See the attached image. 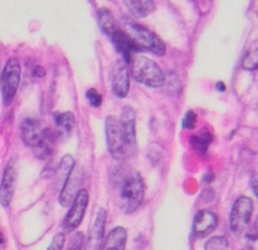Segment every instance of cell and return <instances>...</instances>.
Instances as JSON below:
<instances>
[{"mask_svg":"<svg viewBox=\"0 0 258 250\" xmlns=\"http://www.w3.org/2000/svg\"><path fill=\"white\" fill-rule=\"evenodd\" d=\"M112 187L118 207L125 214H133L141 206L145 196V184L141 174L133 167H117L112 173Z\"/></svg>","mask_w":258,"mask_h":250,"instance_id":"6da1fadb","label":"cell"},{"mask_svg":"<svg viewBox=\"0 0 258 250\" xmlns=\"http://www.w3.org/2000/svg\"><path fill=\"white\" fill-rule=\"evenodd\" d=\"M123 28L127 33L128 37L131 38L133 43L135 44L138 52L140 51H148V52L154 53L156 56L165 55V44L163 40L158 37L154 32L149 30L148 28L133 22V20H125L123 22Z\"/></svg>","mask_w":258,"mask_h":250,"instance_id":"7a4b0ae2","label":"cell"},{"mask_svg":"<svg viewBox=\"0 0 258 250\" xmlns=\"http://www.w3.org/2000/svg\"><path fill=\"white\" fill-rule=\"evenodd\" d=\"M131 76L134 80L149 87L158 88L165 85L166 77L159 65L144 56H136L131 61Z\"/></svg>","mask_w":258,"mask_h":250,"instance_id":"3957f363","label":"cell"},{"mask_svg":"<svg viewBox=\"0 0 258 250\" xmlns=\"http://www.w3.org/2000/svg\"><path fill=\"white\" fill-rule=\"evenodd\" d=\"M106 141L107 148L113 159L121 162L128 156L127 144H126L125 135H123L122 126H121L120 118L110 115L106 118Z\"/></svg>","mask_w":258,"mask_h":250,"instance_id":"277c9868","label":"cell"},{"mask_svg":"<svg viewBox=\"0 0 258 250\" xmlns=\"http://www.w3.org/2000/svg\"><path fill=\"white\" fill-rule=\"evenodd\" d=\"M22 67L18 58H10L7 61L2 73V97L5 106L10 105L14 100L20 83Z\"/></svg>","mask_w":258,"mask_h":250,"instance_id":"5b68a950","label":"cell"},{"mask_svg":"<svg viewBox=\"0 0 258 250\" xmlns=\"http://www.w3.org/2000/svg\"><path fill=\"white\" fill-rule=\"evenodd\" d=\"M252 211H253V201L249 197L241 196L234 201L229 216V225L234 235L241 236L247 231Z\"/></svg>","mask_w":258,"mask_h":250,"instance_id":"8992f818","label":"cell"},{"mask_svg":"<svg viewBox=\"0 0 258 250\" xmlns=\"http://www.w3.org/2000/svg\"><path fill=\"white\" fill-rule=\"evenodd\" d=\"M112 91L117 97L123 98L127 96L130 90V70L128 63L125 60L116 61L111 73Z\"/></svg>","mask_w":258,"mask_h":250,"instance_id":"52a82bcc","label":"cell"},{"mask_svg":"<svg viewBox=\"0 0 258 250\" xmlns=\"http://www.w3.org/2000/svg\"><path fill=\"white\" fill-rule=\"evenodd\" d=\"M87 206H88V192L83 188L81 189L78 196L76 197L75 202H73L72 206H71L68 214L66 215L64 224H63L64 231L71 232L80 226L81 222H82L83 220V216H85L86 214V209H87Z\"/></svg>","mask_w":258,"mask_h":250,"instance_id":"ba28073f","label":"cell"},{"mask_svg":"<svg viewBox=\"0 0 258 250\" xmlns=\"http://www.w3.org/2000/svg\"><path fill=\"white\" fill-rule=\"evenodd\" d=\"M120 121L126 144H127L128 156H134L138 149V143H136V115L131 106H123Z\"/></svg>","mask_w":258,"mask_h":250,"instance_id":"9c48e42d","label":"cell"},{"mask_svg":"<svg viewBox=\"0 0 258 250\" xmlns=\"http://www.w3.org/2000/svg\"><path fill=\"white\" fill-rule=\"evenodd\" d=\"M81 183H82V171L76 168L72 171L71 176L62 186L59 193V205L62 207H70L73 204L76 197L81 192Z\"/></svg>","mask_w":258,"mask_h":250,"instance_id":"30bf717a","label":"cell"},{"mask_svg":"<svg viewBox=\"0 0 258 250\" xmlns=\"http://www.w3.org/2000/svg\"><path fill=\"white\" fill-rule=\"evenodd\" d=\"M106 225V212L105 210H98L97 216L93 222L92 229L90 230V235L85 244L86 250H102L103 246V231H105Z\"/></svg>","mask_w":258,"mask_h":250,"instance_id":"8fae6325","label":"cell"},{"mask_svg":"<svg viewBox=\"0 0 258 250\" xmlns=\"http://www.w3.org/2000/svg\"><path fill=\"white\" fill-rule=\"evenodd\" d=\"M15 184H17V168H15L14 163H9L5 167L2 186H0V202H2L3 207H8L12 202Z\"/></svg>","mask_w":258,"mask_h":250,"instance_id":"7c38bea8","label":"cell"},{"mask_svg":"<svg viewBox=\"0 0 258 250\" xmlns=\"http://www.w3.org/2000/svg\"><path fill=\"white\" fill-rule=\"evenodd\" d=\"M218 225V217L213 211L209 210H201L197 212L193 222V232L194 235L199 237H204L213 231Z\"/></svg>","mask_w":258,"mask_h":250,"instance_id":"4fadbf2b","label":"cell"},{"mask_svg":"<svg viewBox=\"0 0 258 250\" xmlns=\"http://www.w3.org/2000/svg\"><path fill=\"white\" fill-rule=\"evenodd\" d=\"M19 131L23 143L27 146L34 148L38 144V141H39L40 136H42L43 129L37 119L25 118L24 120L22 121V124H20Z\"/></svg>","mask_w":258,"mask_h":250,"instance_id":"5bb4252c","label":"cell"},{"mask_svg":"<svg viewBox=\"0 0 258 250\" xmlns=\"http://www.w3.org/2000/svg\"><path fill=\"white\" fill-rule=\"evenodd\" d=\"M59 131H55L53 129H43L42 136L37 145L34 146V154L39 159H48L54 153L55 143L59 136Z\"/></svg>","mask_w":258,"mask_h":250,"instance_id":"9a60e30c","label":"cell"},{"mask_svg":"<svg viewBox=\"0 0 258 250\" xmlns=\"http://www.w3.org/2000/svg\"><path fill=\"white\" fill-rule=\"evenodd\" d=\"M97 17L101 30H102L111 40L116 39V38L122 33V29H121V27L118 25V23L116 22L115 17H113V14L107 9V8H101V9L98 10Z\"/></svg>","mask_w":258,"mask_h":250,"instance_id":"2e32d148","label":"cell"},{"mask_svg":"<svg viewBox=\"0 0 258 250\" xmlns=\"http://www.w3.org/2000/svg\"><path fill=\"white\" fill-rule=\"evenodd\" d=\"M127 241V231L125 227L117 226L106 236L102 250H125Z\"/></svg>","mask_w":258,"mask_h":250,"instance_id":"e0dca14e","label":"cell"},{"mask_svg":"<svg viewBox=\"0 0 258 250\" xmlns=\"http://www.w3.org/2000/svg\"><path fill=\"white\" fill-rule=\"evenodd\" d=\"M123 4L136 18L148 17L155 9V3L151 0H131V2H125Z\"/></svg>","mask_w":258,"mask_h":250,"instance_id":"ac0fdd59","label":"cell"},{"mask_svg":"<svg viewBox=\"0 0 258 250\" xmlns=\"http://www.w3.org/2000/svg\"><path fill=\"white\" fill-rule=\"evenodd\" d=\"M212 140H213V136H212L211 131L207 130V129H204V130L199 131V133L194 134V135L191 136L190 145H191V148L197 152V153L204 156V154L207 153V151H208Z\"/></svg>","mask_w":258,"mask_h":250,"instance_id":"d6986e66","label":"cell"},{"mask_svg":"<svg viewBox=\"0 0 258 250\" xmlns=\"http://www.w3.org/2000/svg\"><path fill=\"white\" fill-rule=\"evenodd\" d=\"M54 123L57 126V130L60 134H71L76 125V118L73 113L66 111V113H55Z\"/></svg>","mask_w":258,"mask_h":250,"instance_id":"ffe728a7","label":"cell"},{"mask_svg":"<svg viewBox=\"0 0 258 250\" xmlns=\"http://www.w3.org/2000/svg\"><path fill=\"white\" fill-rule=\"evenodd\" d=\"M242 68L246 71H254L258 68V40H254L242 58Z\"/></svg>","mask_w":258,"mask_h":250,"instance_id":"44dd1931","label":"cell"},{"mask_svg":"<svg viewBox=\"0 0 258 250\" xmlns=\"http://www.w3.org/2000/svg\"><path fill=\"white\" fill-rule=\"evenodd\" d=\"M73 169H75V159H73V157L71 154L63 156V158L60 159L59 166H58L57 171H55L58 182H62V184H64Z\"/></svg>","mask_w":258,"mask_h":250,"instance_id":"7402d4cb","label":"cell"},{"mask_svg":"<svg viewBox=\"0 0 258 250\" xmlns=\"http://www.w3.org/2000/svg\"><path fill=\"white\" fill-rule=\"evenodd\" d=\"M229 242L224 236H213L206 242L204 250H228Z\"/></svg>","mask_w":258,"mask_h":250,"instance_id":"603a6c76","label":"cell"},{"mask_svg":"<svg viewBox=\"0 0 258 250\" xmlns=\"http://www.w3.org/2000/svg\"><path fill=\"white\" fill-rule=\"evenodd\" d=\"M86 97H87L90 105L93 106V108H98L102 104V96L98 93L96 88H88V91L86 92Z\"/></svg>","mask_w":258,"mask_h":250,"instance_id":"cb8c5ba5","label":"cell"},{"mask_svg":"<svg viewBox=\"0 0 258 250\" xmlns=\"http://www.w3.org/2000/svg\"><path fill=\"white\" fill-rule=\"evenodd\" d=\"M197 124V114L193 110H188L181 120V126L184 129H194Z\"/></svg>","mask_w":258,"mask_h":250,"instance_id":"d4e9b609","label":"cell"},{"mask_svg":"<svg viewBox=\"0 0 258 250\" xmlns=\"http://www.w3.org/2000/svg\"><path fill=\"white\" fill-rule=\"evenodd\" d=\"M246 244L248 250H258V230H253L246 234Z\"/></svg>","mask_w":258,"mask_h":250,"instance_id":"484cf974","label":"cell"},{"mask_svg":"<svg viewBox=\"0 0 258 250\" xmlns=\"http://www.w3.org/2000/svg\"><path fill=\"white\" fill-rule=\"evenodd\" d=\"M63 246H64V234L63 232H58L53 237L48 250H62Z\"/></svg>","mask_w":258,"mask_h":250,"instance_id":"4316f807","label":"cell"},{"mask_svg":"<svg viewBox=\"0 0 258 250\" xmlns=\"http://www.w3.org/2000/svg\"><path fill=\"white\" fill-rule=\"evenodd\" d=\"M85 244L86 242L83 241V235L81 234V232H78V234H76L75 236H73L72 244L68 247V250H86Z\"/></svg>","mask_w":258,"mask_h":250,"instance_id":"83f0119b","label":"cell"},{"mask_svg":"<svg viewBox=\"0 0 258 250\" xmlns=\"http://www.w3.org/2000/svg\"><path fill=\"white\" fill-rule=\"evenodd\" d=\"M32 72L34 77H44L45 76V70L43 67H40V66H35L32 70Z\"/></svg>","mask_w":258,"mask_h":250,"instance_id":"f1b7e54d","label":"cell"},{"mask_svg":"<svg viewBox=\"0 0 258 250\" xmlns=\"http://www.w3.org/2000/svg\"><path fill=\"white\" fill-rule=\"evenodd\" d=\"M252 188H253V192L254 194L258 197V174L252 178Z\"/></svg>","mask_w":258,"mask_h":250,"instance_id":"f546056e","label":"cell"},{"mask_svg":"<svg viewBox=\"0 0 258 250\" xmlns=\"http://www.w3.org/2000/svg\"><path fill=\"white\" fill-rule=\"evenodd\" d=\"M217 87H218V91H224V88H226V86H224V83L218 82V83H217Z\"/></svg>","mask_w":258,"mask_h":250,"instance_id":"4dcf8cb0","label":"cell"},{"mask_svg":"<svg viewBox=\"0 0 258 250\" xmlns=\"http://www.w3.org/2000/svg\"><path fill=\"white\" fill-rule=\"evenodd\" d=\"M241 250H242V249H241Z\"/></svg>","mask_w":258,"mask_h":250,"instance_id":"1f68e13d","label":"cell"}]
</instances>
